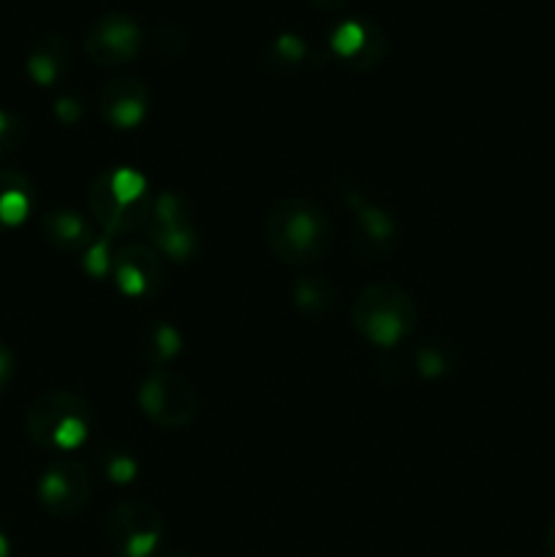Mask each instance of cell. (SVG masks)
I'll list each match as a JSON object with an SVG mask.
<instances>
[{
	"instance_id": "25",
	"label": "cell",
	"mask_w": 555,
	"mask_h": 557,
	"mask_svg": "<svg viewBox=\"0 0 555 557\" xmlns=\"http://www.w3.org/2000/svg\"><path fill=\"white\" fill-rule=\"evenodd\" d=\"M14 354H11V348L5 346V343H0V395L9 389L11 379H14Z\"/></svg>"
},
{
	"instance_id": "4",
	"label": "cell",
	"mask_w": 555,
	"mask_h": 557,
	"mask_svg": "<svg viewBox=\"0 0 555 557\" xmlns=\"http://www.w3.org/2000/svg\"><path fill=\"white\" fill-rule=\"evenodd\" d=\"M90 406L85 397L69 389H52L38 395L25 417L27 438L38 449L60 451V455L79 449L90 435Z\"/></svg>"
},
{
	"instance_id": "9",
	"label": "cell",
	"mask_w": 555,
	"mask_h": 557,
	"mask_svg": "<svg viewBox=\"0 0 555 557\" xmlns=\"http://www.w3.org/2000/svg\"><path fill=\"white\" fill-rule=\"evenodd\" d=\"M141 44H145V36L134 16L118 14V11L98 16L85 30V54L103 69H118L136 60Z\"/></svg>"
},
{
	"instance_id": "23",
	"label": "cell",
	"mask_w": 555,
	"mask_h": 557,
	"mask_svg": "<svg viewBox=\"0 0 555 557\" xmlns=\"http://www.w3.org/2000/svg\"><path fill=\"white\" fill-rule=\"evenodd\" d=\"M103 471H107V476L112 479L114 484H128L134 482L139 468H136L134 457L131 455H109L107 460H103Z\"/></svg>"
},
{
	"instance_id": "21",
	"label": "cell",
	"mask_w": 555,
	"mask_h": 557,
	"mask_svg": "<svg viewBox=\"0 0 555 557\" xmlns=\"http://www.w3.org/2000/svg\"><path fill=\"white\" fill-rule=\"evenodd\" d=\"M25 141V123L0 109V156L14 152Z\"/></svg>"
},
{
	"instance_id": "15",
	"label": "cell",
	"mask_w": 555,
	"mask_h": 557,
	"mask_svg": "<svg viewBox=\"0 0 555 557\" xmlns=\"http://www.w3.org/2000/svg\"><path fill=\"white\" fill-rule=\"evenodd\" d=\"M41 232L52 248L63 250V253H85L96 234L92 226L74 210H52L41 218Z\"/></svg>"
},
{
	"instance_id": "12",
	"label": "cell",
	"mask_w": 555,
	"mask_h": 557,
	"mask_svg": "<svg viewBox=\"0 0 555 557\" xmlns=\"http://www.w3.org/2000/svg\"><path fill=\"white\" fill-rule=\"evenodd\" d=\"M101 117L118 131H134L150 112V92L139 79H112L98 98Z\"/></svg>"
},
{
	"instance_id": "3",
	"label": "cell",
	"mask_w": 555,
	"mask_h": 557,
	"mask_svg": "<svg viewBox=\"0 0 555 557\" xmlns=\"http://www.w3.org/2000/svg\"><path fill=\"white\" fill-rule=\"evenodd\" d=\"M417 305L411 294L392 281L365 286L351 305V324L370 346H400L417 326Z\"/></svg>"
},
{
	"instance_id": "2",
	"label": "cell",
	"mask_w": 555,
	"mask_h": 557,
	"mask_svg": "<svg viewBox=\"0 0 555 557\" xmlns=\"http://www.w3.org/2000/svg\"><path fill=\"white\" fill-rule=\"evenodd\" d=\"M87 205L107 237L134 234L150 221V185L134 169H107L92 180Z\"/></svg>"
},
{
	"instance_id": "26",
	"label": "cell",
	"mask_w": 555,
	"mask_h": 557,
	"mask_svg": "<svg viewBox=\"0 0 555 557\" xmlns=\"http://www.w3.org/2000/svg\"><path fill=\"white\" fill-rule=\"evenodd\" d=\"M547 547H550V553H553V557H555V520L550 522V528H547Z\"/></svg>"
},
{
	"instance_id": "18",
	"label": "cell",
	"mask_w": 555,
	"mask_h": 557,
	"mask_svg": "<svg viewBox=\"0 0 555 557\" xmlns=\"http://www.w3.org/2000/svg\"><path fill=\"white\" fill-rule=\"evenodd\" d=\"M294 308L310 319H324L337 308V292L326 277H299L292 288Z\"/></svg>"
},
{
	"instance_id": "7",
	"label": "cell",
	"mask_w": 555,
	"mask_h": 557,
	"mask_svg": "<svg viewBox=\"0 0 555 557\" xmlns=\"http://www.w3.org/2000/svg\"><path fill=\"white\" fill-rule=\"evenodd\" d=\"M145 228L150 234V245L163 259H172L174 264H185L194 259L199 237H196L188 201L180 194L156 196Z\"/></svg>"
},
{
	"instance_id": "5",
	"label": "cell",
	"mask_w": 555,
	"mask_h": 557,
	"mask_svg": "<svg viewBox=\"0 0 555 557\" xmlns=\"http://www.w3.org/2000/svg\"><path fill=\"white\" fill-rule=\"evenodd\" d=\"M103 536L118 557H152L166 536V522L147 500H123L107 517Z\"/></svg>"
},
{
	"instance_id": "16",
	"label": "cell",
	"mask_w": 555,
	"mask_h": 557,
	"mask_svg": "<svg viewBox=\"0 0 555 557\" xmlns=\"http://www.w3.org/2000/svg\"><path fill=\"white\" fill-rule=\"evenodd\" d=\"M36 199L30 180L14 169H0V232L27 221Z\"/></svg>"
},
{
	"instance_id": "19",
	"label": "cell",
	"mask_w": 555,
	"mask_h": 557,
	"mask_svg": "<svg viewBox=\"0 0 555 557\" xmlns=\"http://www.w3.org/2000/svg\"><path fill=\"white\" fill-rule=\"evenodd\" d=\"M417 373L424 375V379H435V375H444L449 373L452 368V351L449 348H441V346H422L417 351Z\"/></svg>"
},
{
	"instance_id": "1",
	"label": "cell",
	"mask_w": 555,
	"mask_h": 557,
	"mask_svg": "<svg viewBox=\"0 0 555 557\" xmlns=\"http://www.w3.org/2000/svg\"><path fill=\"white\" fill-rule=\"evenodd\" d=\"M264 239L281 264L310 267L326 259L335 232L326 212L313 199L283 196L267 212Z\"/></svg>"
},
{
	"instance_id": "29",
	"label": "cell",
	"mask_w": 555,
	"mask_h": 557,
	"mask_svg": "<svg viewBox=\"0 0 555 557\" xmlns=\"http://www.w3.org/2000/svg\"><path fill=\"white\" fill-rule=\"evenodd\" d=\"M166 557H194V555H188V553H172V555H166Z\"/></svg>"
},
{
	"instance_id": "17",
	"label": "cell",
	"mask_w": 555,
	"mask_h": 557,
	"mask_svg": "<svg viewBox=\"0 0 555 557\" xmlns=\"http://www.w3.org/2000/svg\"><path fill=\"white\" fill-rule=\"evenodd\" d=\"M183 348V337L172 324L152 321L139 332V354L152 370H163Z\"/></svg>"
},
{
	"instance_id": "13",
	"label": "cell",
	"mask_w": 555,
	"mask_h": 557,
	"mask_svg": "<svg viewBox=\"0 0 555 557\" xmlns=\"http://www.w3.org/2000/svg\"><path fill=\"white\" fill-rule=\"evenodd\" d=\"M332 49L346 60L354 69H370L379 63L386 52V38L373 22L348 20L337 25V30L330 38Z\"/></svg>"
},
{
	"instance_id": "11",
	"label": "cell",
	"mask_w": 555,
	"mask_h": 557,
	"mask_svg": "<svg viewBox=\"0 0 555 557\" xmlns=\"http://www.w3.org/2000/svg\"><path fill=\"white\" fill-rule=\"evenodd\" d=\"M348 210L354 215V245L368 259H384L392 253L397 243V223L384 207L370 201L368 196L359 190H348L343 194Z\"/></svg>"
},
{
	"instance_id": "27",
	"label": "cell",
	"mask_w": 555,
	"mask_h": 557,
	"mask_svg": "<svg viewBox=\"0 0 555 557\" xmlns=\"http://www.w3.org/2000/svg\"><path fill=\"white\" fill-rule=\"evenodd\" d=\"M9 553H11V547H9V539H5L3 533H0V557H9Z\"/></svg>"
},
{
	"instance_id": "22",
	"label": "cell",
	"mask_w": 555,
	"mask_h": 557,
	"mask_svg": "<svg viewBox=\"0 0 555 557\" xmlns=\"http://www.w3.org/2000/svg\"><path fill=\"white\" fill-rule=\"evenodd\" d=\"M272 54H275V60L281 65H297L305 58V41L292 36V33H283V36H278L272 41Z\"/></svg>"
},
{
	"instance_id": "10",
	"label": "cell",
	"mask_w": 555,
	"mask_h": 557,
	"mask_svg": "<svg viewBox=\"0 0 555 557\" xmlns=\"http://www.w3.org/2000/svg\"><path fill=\"white\" fill-rule=\"evenodd\" d=\"M112 277L120 294L131 299H150L166 283V267L163 256L152 245L125 243L112 256Z\"/></svg>"
},
{
	"instance_id": "6",
	"label": "cell",
	"mask_w": 555,
	"mask_h": 557,
	"mask_svg": "<svg viewBox=\"0 0 555 557\" xmlns=\"http://www.w3.org/2000/svg\"><path fill=\"white\" fill-rule=\"evenodd\" d=\"M139 408L152 424L163 430H183L199 411L196 392L183 375L172 370H150L139 384Z\"/></svg>"
},
{
	"instance_id": "20",
	"label": "cell",
	"mask_w": 555,
	"mask_h": 557,
	"mask_svg": "<svg viewBox=\"0 0 555 557\" xmlns=\"http://www.w3.org/2000/svg\"><path fill=\"white\" fill-rule=\"evenodd\" d=\"M112 250H109V239H103V243H92L90 248L82 253V267L87 270V275L92 277H103L109 270H112Z\"/></svg>"
},
{
	"instance_id": "8",
	"label": "cell",
	"mask_w": 555,
	"mask_h": 557,
	"mask_svg": "<svg viewBox=\"0 0 555 557\" xmlns=\"http://www.w3.org/2000/svg\"><path fill=\"white\" fill-rule=\"evenodd\" d=\"M38 500L58 520L82 515L92 498V476L82 462L58 460L41 473L36 484Z\"/></svg>"
},
{
	"instance_id": "24",
	"label": "cell",
	"mask_w": 555,
	"mask_h": 557,
	"mask_svg": "<svg viewBox=\"0 0 555 557\" xmlns=\"http://www.w3.org/2000/svg\"><path fill=\"white\" fill-rule=\"evenodd\" d=\"M54 114H58V117L63 120V123L74 125L76 120L82 117V103L76 101V98L63 96V98H58V103H54Z\"/></svg>"
},
{
	"instance_id": "28",
	"label": "cell",
	"mask_w": 555,
	"mask_h": 557,
	"mask_svg": "<svg viewBox=\"0 0 555 557\" xmlns=\"http://www.w3.org/2000/svg\"><path fill=\"white\" fill-rule=\"evenodd\" d=\"M313 3H319V5H332V3H337V0H313Z\"/></svg>"
},
{
	"instance_id": "14",
	"label": "cell",
	"mask_w": 555,
	"mask_h": 557,
	"mask_svg": "<svg viewBox=\"0 0 555 557\" xmlns=\"http://www.w3.org/2000/svg\"><path fill=\"white\" fill-rule=\"evenodd\" d=\"M71 69V47L60 33H47L36 41V47L27 54V74L36 85L52 87L69 74Z\"/></svg>"
}]
</instances>
